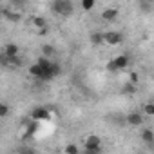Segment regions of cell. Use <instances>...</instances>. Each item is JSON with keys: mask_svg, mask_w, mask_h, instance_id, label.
<instances>
[{"mask_svg": "<svg viewBox=\"0 0 154 154\" xmlns=\"http://www.w3.org/2000/svg\"><path fill=\"white\" fill-rule=\"evenodd\" d=\"M131 82H132V84L138 82V74H136V72H131Z\"/></svg>", "mask_w": 154, "mask_h": 154, "instance_id": "obj_27", "label": "cell"}, {"mask_svg": "<svg viewBox=\"0 0 154 154\" xmlns=\"http://www.w3.org/2000/svg\"><path fill=\"white\" fill-rule=\"evenodd\" d=\"M31 22H33V26H35L38 31H40V29H47V20H45L44 17H33Z\"/></svg>", "mask_w": 154, "mask_h": 154, "instance_id": "obj_13", "label": "cell"}, {"mask_svg": "<svg viewBox=\"0 0 154 154\" xmlns=\"http://www.w3.org/2000/svg\"><path fill=\"white\" fill-rule=\"evenodd\" d=\"M152 2H149V0H140V2H138V9L140 11H143V13H150L152 11Z\"/></svg>", "mask_w": 154, "mask_h": 154, "instance_id": "obj_15", "label": "cell"}, {"mask_svg": "<svg viewBox=\"0 0 154 154\" xmlns=\"http://www.w3.org/2000/svg\"><path fill=\"white\" fill-rule=\"evenodd\" d=\"M65 154H80V150L74 143H69V145H65Z\"/></svg>", "mask_w": 154, "mask_h": 154, "instance_id": "obj_19", "label": "cell"}, {"mask_svg": "<svg viewBox=\"0 0 154 154\" xmlns=\"http://www.w3.org/2000/svg\"><path fill=\"white\" fill-rule=\"evenodd\" d=\"M80 6H82L84 11H91V9L96 6V2H94V0H82V4H80Z\"/></svg>", "mask_w": 154, "mask_h": 154, "instance_id": "obj_17", "label": "cell"}, {"mask_svg": "<svg viewBox=\"0 0 154 154\" xmlns=\"http://www.w3.org/2000/svg\"><path fill=\"white\" fill-rule=\"evenodd\" d=\"M51 72H53V76H54V78H56V76H60V74H62V65H60V63H56V62H53Z\"/></svg>", "mask_w": 154, "mask_h": 154, "instance_id": "obj_20", "label": "cell"}, {"mask_svg": "<svg viewBox=\"0 0 154 154\" xmlns=\"http://www.w3.org/2000/svg\"><path fill=\"white\" fill-rule=\"evenodd\" d=\"M107 71H109V72H116V71H120V69L116 67V63H114V60H111V62L107 63Z\"/></svg>", "mask_w": 154, "mask_h": 154, "instance_id": "obj_24", "label": "cell"}, {"mask_svg": "<svg viewBox=\"0 0 154 154\" xmlns=\"http://www.w3.org/2000/svg\"><path fill=\"white\" fill-rule=\"evenodd\" d=\"M125 120L132 127H141L143 125V114H140V112H131V114L125 116Z\"/></svg>", "mask_w": 154, "mask_h": 154, "instance_id": "obj_6", "label": "cell"}, {"mask_svg": "<svg viewBox=\"0 0 154 154\" xmlns=\"http://www.w3.org/2000/svg\"><path fill=\"white\" fill-rule=\"evenodd\" d=\"M17 154H36V150L31 145H20L17 149Z\"/></svg>", "mask_w": 154, "mask_h": 154, "instance_id": "obj_16", "label": "cell"}, {"mask_svg": "<svg viewBox=\"0 0 154 154\" xmlns=\"http://www.w3.org/2000/svg\"><path fill=\"white\" fill-rule=\"evenodd\" d=\"M40 51H42V56H45V58H51V56L56 54V49H54L51 44H42Z\"/></svg>", "mask_w": 154, "mask_h": 154, "instance_id": "obj_12", "label": "cell"}, {"mask_svg": "<svg viewBox=\"0 0 154 154\" xmlns=\"http://www.w3.org/2000/svg\"><path fill=\"white\" fill-rule=\"evenodd\" d=\"M84 147H85V150H98V149H102V138L96 134H89L84 140Z\"/></svg>", "mask_w": 154, "mask_h": 154, "instance_id": "obj_2", "label": "cell"}, {"mask_svg": "<svg viewBox=\"0 0 154 154\" xmlns=\"http://www.w3.org/2000/svg\"><path fill=\"white\" fill-rule=\"evenodd\" d=\"M22 63H24V60H22L20 56H13V58H9V67H22Z\"/></svg>", "mask_w": 154, "mask_h": 154, "instance_id": "obj_18", "label": "cell"}, {"mask_svg": "<svg viewBox=\"0 0 154 154\" xmlns=\"http://www.w3.org/2000/svg\"><path fill=\"white\" fill-rule=\"evenodd\" d=\"M29 74L33 76V78H42V74H44V69L38 65V63H33V65H29Z\"/></svg>", "mask_w": 154, "mask_h": 154, "instance_id": "obj_14", "label": "cell"}, {"mask_svg": "<svg viewBox=\"0 0 154 154\" xmlns=\"http://www.w3.org/2000/svg\"><path fill=\"white\" fill-rule=\"evenodd\" d=\"M140 138H141L147 145H150V147L154 145V131H152V129H143V131L140 132Z\"/></svg>", "mask_w": 154, "mask_h": 154, "instance_id": "obj_9", "label": "cell"}, {"mask_svg": "<svg viewBox=\"0 0 154 154\" xmlns=\"http://www.w3.org/2000/svg\"><path fill=\"white\" fill-rule=\"evenodd\" d=\"M51 9L56 13V15H62V17H71L74 13V4L69 2V0H54L51 4Z\"/></svg>", "mask_w": 154, "mask_h": 154, "instance_id": "obj_1", "label": "cell"}, {"mask_svg": "<svg viewBox=\"0 0 154 154\" xmlns=\"http://www.w3.org/2000/svg\"><path fill=\"white\" fill-rule=\"evenodd\" d=\"M89 38H91V44H93L94 47H98V45L105 44V33H102V31H93Z\"/></svg>", "mask_w": 154, "mask_h": 154, "instance_id": "obj_8", "label": "cell"}, {"mask_svg": "<svg viewBox=\"0 0 154 154\" xmlns=\"http://www.w3.org/2000/svg\"><path fill=\"white\" fill-rule=\"evenodd\" d=\"M9 114V107H8V103H0V116H2V118H6Z\"/></svg>", "mask_w": 154, "mask_h": 154, "instance_id": "obj_23", "label": "cell"}, {"mask_svg": "<svg viewBox=\"0 0 154 154\" xmlns=\"http://www.w3.org/2000/svg\"><path fill=\"white\" fill-rule=\"evenodd\" d=\"M123 93H134V84H125L123 85Z\"/></svg>", "mask_w": 154, "mask_h": 154, "instance_id": "obj_25", "label": "cell"}, {"mask_svg": "<svg viewBox=\"0 0 154 154\" xmlns=\"http://www.w3.org/2000/svg\"><path fill=\"white\" fill-rule=\"evenodd\" d=\"M123 42V35L122 33H118V31H107L105 33V44H109V45H118V44H122Z\"/></svg>", "mask_w": 154, "mask_h": 154, "instance_id": "obj_5", "label": "cell"}, {"mask_svg": "<svg viewBox=\"0 0 154 154\" xmlns=\"http://www.w3.org/2000/svg\"><path fill=\"white\" fill-rule=\"evenodd\" d=\"M31 120L33 122H44V120H49V111L45 109V107H35L33 111H31Z\"/></svg>", "mask_w": 154, "mask_h": 154, "instance_id": "obj_3", "label": "cell"}, {"mask_svg": "<svg viewBox=\"0 0 154 154\" xmlns=\"http://www.w3.org/2000/svg\"><path fill=\"white\" fill-rule=\"evenodd\" d=\"M140 154H141V152H140Z\"/></svg>", "mask_w": 154, "mask_h": 154, "instance_id": "obj_28", "label": "cell"}, {"mask_svg": "<svg viewBox=\"0 0 154 154\" xmlns=\"http://www.w3.org/2000/svg\"><path fill=\"white\" fill-rule=\"evenodd\" d=\"M2 51H4V53L9 56V58H13V56H18V45H17V44H13V42H11V44H6Z\"/></svg>", "mask_w": 154, "mask_h": 154, "instance_id": "obj_11", "label": "cell"}, {"mask_svg": "<svg viewBox=\"0 0 154 154\" xmlns=\"http://www.w3.org/2000/svg\"><path fill=\"white\" fill-rule=\"evenodd\" d=\"M0 63H2V67H9V56L4 51L0 53Z\"/></svg>", "mask_w": 154, "mask_h": 154, "instance_id": "obj_22", "label": "cell"}, {"mask_svg": "<svg viewBox=\"0 0 154 154\" xmlns=\"http://www.w3.org/2000/svg\"><path fill=\"white\" fill-rule=\"evenodd\" d=\"M0 13H2V17L6 18V20H9V22H20L22 20V15L18 13V11H13V9H8L6 6H2L0 8Z\"/></svg>", "mask_w": 154, "mask_h": 154, "instance_id": "obj_4", "label": "cell"}, {"mask_svg": "<svg viewBox=\"0 0 154 154\" xmlns=\"http://www.w3.org/2000/svg\"><path fill=\"white\" fill-rule=\"evenodd\" d=\"M143 112H145L147 116H154V103H150V102L145 103V105H143Z\"/></svg>", "mask_w": 154, "mask_h": 154, "instance_id": "obj_21", "label": "cell"}, {"mask_svg": "<svg viewBox=\"0 0 154 154\" xmlns=\"http://www.w3.org/2000/svg\"><path fill=\"white\" fill-rule=\"evenodd\" d=\"M84 154H103V152L102 149H98V150H84Z\"/></svg>", "mask_w": 154, "mask_h": 154, "instance_id": "obj_26", "label": "cell"}, {"mask_svg": "<svg viewBox=\"0 0 154 154\" xmlns=\"http://www.w3.org/2000/svg\"><path fill=\"white\" fill-rule=\"evenodd\" d=\"M112 60H114V63H116L118 69H125V67H129V62H131V58H129L127 54H120V56H116V58H112Z\"/></svg>", "mask_w": 154, "mask_h": 154, "instance_id": "obj_10", "label": "cell"}, {"mask_svg": "<svg viewBox=\"0 0 154 154\" xmlns=\"http://www.w3.org/2000/svg\"><path fill=\"white\" fill-rule=\"evenodd\" d=\"M116 18H118V9L116 8H107V9L102 11V20H105V22H116Z\"/></svg>", "mask_w": 154, "mask_h": 154, "instance_id": "obj_7", "label": "cell"}]
</instances>
